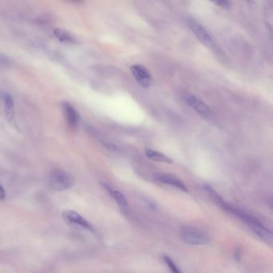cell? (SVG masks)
<instances>
[{
  "label": "cell",
  "mask_w": 273,
  "mask_h": 273,
  "mask_svg": "<svg viewBox=\"0 0 273 273\" xmlns=\"http://www.w3.org/2000/svg\"><path fill=\"white\" fill-rule=\"evenodd\" d=\"M48 184L53 191H64L75 186V180L68 171L63 169H53L48 175Z\"/></svg>",
  "instance_id": "cell-1"
},
{
  "label": "cell",
  "mask_w": 273,
  "mask_h": 273,
  "mask_svg": "<svg viewBox=\"0 0 273 273\" xmlns=\"http://www.w3.org/2000/svg\"><path fill=\"white\" fill-rule=\"evenodd\" d=\"M180 238L188 245H205L210 242L209 235L200 228L191 226H184L180 228Z\"/></svg>",
  "instance_id": "cell-2"
},
{
  "label": "cell",
  "mask_w": 273,
  "mask_h": 273,
  "mask_svg": "<svg viewBox=\"0 0 273 273\" xmlns=\"http://www.w3.org/2000/svg\"><path fill=\"white\" fill-rule=\"evenodd\" d=\"M63 219L66 221L67 223L71 225L78 226L83 229L88 231V232H95L94 226L89 222L87 220L80 215L79 212L72 211V210H65L63 212Z\"/></svg>",
  "instance_id": "cell-3"
},
{
  "label": "cell",
  "mask_w": 273,
  "mask_h": 273,
  "mask_svg": "<svg viewBox=\"0 0 273 273\" xmlns=\"http://www.w3.org/2000/svg\"><path fill=\"white\" fill-rule=\"evenodd\" d=\"M1 99H2V104H3L5 118L12 128H18L16 119V106H15L14 98L8 92H2Z\"/></svg>",
  "instance_id": "cell-4"
},
{
  "label": "cell",
  "mask_w": 273,
  "mask_h": 273,
  "mask_svg": "<svg viewBox=\"0 0 273 273\" xmlns=\"http://www.w3.org/2000/svg\"><path fill=\"white\" fill-rule=\"evenodd\" d=\"M153 179L156 182L161 183L164 185H169L171 187L179 189L180 191L188 192V189L185 183L176 175L170 173L157 172L153 175Z\"/></svg>",
  "instance_id": "cell-5"
},
{
  "label": "cell",
  "mask_w": 273,
  "mask_h": 273,
  "mask_svg": "<svg viewBox=\"0 0 273 273\" xmlns=\"http://www.w3.org/2000/svg\"><path fill=\"white\" fill-rule=\"evenodd\" d=\"M133 77L142 87L148 88L153 85V76L148 68L141 64H134L130 68Z\"/></svg>",
  "instance_id": "cell-6"
},
{
  "label": "cell",
  "mask_w": 273,
  "mask_h": 273,
  "mask_svg": "<svg viewBox=\"0 0 273 273\" xmlns=\"http://www.w3.org/2000/svg\"><path fill=\"white\" fill-rule=\"evenodd\" d=\"M185 102L191 107L195 112L202 116H209L212 115V109L204 101L192 94L186 93L183 96Z\"/></svg>",
  "instance_id": "cell-7"
},
{
  "label": "cell",
  "mask_w": 273,
  "mask_h": 273,
  "mask_svg": "<svg viewBox=\"0 0 273 273\" xmlns=\"http://www.w3.org/2000/svg\"><path fill=\"white\" fill-rule=\"evenodd\" d=\"M62 109L69 128L76 129L80 123V115L76 108L70 102H63Z\"/></svg>",
  "instance_id": "cell-8"
},
{
  "label": "cell",
  "mask_w": 273,
  "mask_h": 273,
  "mask_svg": "<svg viewBox=\"0 0 273 273\" xmlns=\"http://www.w3.org/2000/svg\"><path fill=\"white\" fill-rule=\"evenodd\" d=\"M251 230L255 233L259 239H262L265 244L273 248V232L266 228L260 221L258 220L254 223L248 224Z\"/></svg>",
  "instance_id": "cell-9"
},
{
  "label": "cell",
  "mask_w": 273,
  "mask_h": 273,
  "mask_svg": "<svg viewBox=\"0 0 273 273\" xmlns=\"http://www.w3.org/2000/svg\"><path fill=\"white\" fill-rule=\"evenodd\" d=\"M188 24L189 28L191 30V32H193V34L197 37V39L200 41L205 43L206 46L213 45V39L212 36L197 21L190 18L188 20Z\"/></svg>",
  "instance_id": "cell-10"
},
{
  "label": "cell",
  "mask_w": 273,
  "mask_h": 273,
  "mask_svg": "<svg viewBox=\"0 0 273 273\" xmlns=\"http://www.w3.org/2000/svg\"><path fill=\"white\" fill-rule=\"evenodd\" d=\"M101 187L107 191V194L112 197V200L116 203V205H118L119 208L122 210L128 209L129 204H128V199L124 196V194L122 193L120 191H119L118 189L115 188L111 185L106 183H101Z\"/></svg>",
  "instance_id": "cell-11"
},
{
  "label": "cell",
  "mask_w": 273,
  "mask_h": 273,
  "mask_svg": "<svg viewBox=\"0 0 273 273\" xmlns=\"http://www.w3.org/2000/svg\"><path fill=\"white\" fill-rule=\"evenodd\" d=\"M53 34L59 41L62 42V43H67V44H78L79 43L77 38L66 30L55 28L53 30Z\"/></svg>",
  "instance_id": "cell-12"
},
{
  "label": "cell",
  "mask_w": 273,
  "mask_h": 273,
  "mask_svg": "<svg viewBox=\"0 0 273 273\" xmlns=\"http://www.w3.org/2000/svg\"><path fill=\"white\" fill-rule=\"evenodd\" d=\"M145 155L148 159L157 163H164V164H171L173 163L172 159L164 155V153L158 152V151L153 150L150 148H146Z\"/></svg>",
  "instance_id": "cell-13"
},
{
  "label": "cell",
  "mask_w": 273,
  "mask_h": 273,
  "mask_svg": "<svg viewBox=\"0 0 273 273\" xmlns=\"http://www.w3.org/2000/svg\"><path fill=\"white\" fill-rule=\"evenodd\" d=\"M162 259L171 273H183L180 268L177 266V264H175V261L169 256L164 255L162 256Z\"/></svg>",
  "instance_id": "cell-14"
},
{
  "label": "cell",
  "mask_w": 273,
  "mask_h": 273,
  "mask_svg": "<svg viewBox=\"0 0 273 273\" xmlns=\"http://www.w3.org/2000/svg\"><path fill=\"white\" fill-rule=\"evenodd\" d=\"M100 142L104 146L105 148H107L109 150L114 151V152L118 150V147L116 144H113L112 141H110L109 139H106L104 137L101 136L100 138Z\"/></svg>",
  "instance_id": "cell-15"
},
{
  "label": "cell",
  "mask_w": 273,
  "mask_h": 273,
  "mask_svg": "<svg viewBox=\"0 0 273 273\" xmlns=\"http://www.w3.org/2000/svg\"><path fill=\"white\" fill-rule=\"evenodd\" d=\"M234 258L237 262H239L241 260L242 256H243V250H242L241 248L239 247H237V248H235L234 250Z\"/></svg>",
  "instance_id": "cell-16"
},
{
  "label": "cell",
  "mask_w": 273,
  "mask_h": 273,
  "mask_svg": "<svg viewBox=\"0 0 273 273\" xmlns=\"http://www.w3.org/2000/svg\"><path fill=\"white\" fill-rule=\"evenodd\" d=\"M215 4L218 5L219 7L228 9V7H230L231 3L228 1H220V2H215Z\"/></svg>",
  "instance_id": "cell-17"
},
{
  "label": "cell",
  "mask_w": 273,
  "mask_h": 273,
  "mask_svg": "<svg viewBox=\"0 0 273 273\" xmlns=\"http://www.w3.org/2000/svg\"><path fill=\"white\" fill-rule=\"evenodd\" d=\"M0 192H1V194H0V199H1V201H3L5 196H6V192H5V189L2 185H1V187H0Z\"/></svg>",
  "instance_id": "cell-18"
}]
</instances>
